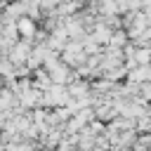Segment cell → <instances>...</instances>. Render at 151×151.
<instances>
[{
	"label": "cell",
	"instance_id": "2",
	"mask_svg": "<svg viewBox=\"0 0 151 151\" xmlns=\"http://www.w3.org/2000/svg\"><path fill=\"white\" fill-rule=\"evenodd\" d=\"M144 116H146V118H149V123H151V104L146 106V113H144Z\"/></svg>",
	"mask_w": 151,
	"mask_h": 151
},
{
	"label": "cell",
	"instance_id": "1",
	"mask_svg": "<svg viewBox=\"0 0 151 151\" xmlns=\"http://www.w3.org/2000/svg\"><path fill=\"white\" fill-rule=\"evenodd\" d=\"M137 97L149 106V104H151V83H142L139 90H137Z\"/></svg>",
	"mask_w": 151,
	"mask_h": 151
}]
</instances>
